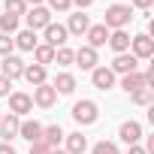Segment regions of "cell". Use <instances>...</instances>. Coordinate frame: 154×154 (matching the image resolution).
<instances>
[{
    "label": "cell",
    "mask_w": 154,
    "mask_h": 154,
    "mask_svg": "<svg viewBox=\"0 0 154 154\" xmlns=\"http://www.w3.org/2000/svg\"><path fill=\"white\" fill-rule=\"evenodd\" d=\"M3 9H6L9 15H15V18H21V15L27 12V3H24V0H6V3H3Z\"/></svg>",
    "instance_id": "27"
},
{
    "label": "cell",
    "mask_w": 154,
    "mask_h": 154,
    "mask_svg": "<svg viewBox=\"0 0 154 154\" xmlns=\"http://www.w3.org/2000/svg\"><path fill=\"white\" fill-rule=\"evenodd\" d=\"M45 45H51V48H63V45H66V27L51 21V24L45 27Z\"/></svg>",
    "instance_id": "10"
},
{
    "label": "cell",
    "mask_w": 154,
    "mask_h": 154,
    "mask_svg": "<svg viewBox=\"0 0 154 154\" xmlns=\"http://www.w3.org/2000/svg\"><path fill=\"white\" fill-rule=\"evenodd\" d=\"M88 27H91V21H88V15H69V24H66V33H75V36H82V33H88Z\"/></svg>",
    "instance_id": "19"
},
{
    "label": "cell",
    "mask_w": 154,
    "mask_h": 154,
    "mask_svg": "<svg viewBox=\"0 0 154 154\" xmlns=\"http://www.w3.org/2000/svg\"><path fill=\"white\" fill-rule=\"evenodd\" d=\"M130 54L136 57V60H148V57H154V39L148 36V33H139V36H133L130 39Z\"/></svg>",
    "instance_id": "4"
},
{
    "label": "cell",
    "mask_w": 154,
    "mask_h": 154,
    "mask_svg": "<svg viewBox=\"0 0 154 154\" xmlns=\"http://www.w3.org/2000/svg\"><path fill=\"white\" fill-rule=\"evenodd\" d=\"M48 6H51L54 12H66V9H69L72 3H69V0H48Z\"/></svg>",
    "instance_id": "32"
},
{
    "label": "cell",
    "mask_w": 154,
    "mask_h": 154,
    "mask_svg": "<svg viewBox=\"0 0 154 154\" xmlns=\"http://www.w3.org/2000/svg\"><path fill=\"white\" fill-rule=\"evenodd\" d=\"M24 66H27V63H24L21 57H15V54H6V57H3V63H0V75H3V79H9V82H12V79H21Z\"/></svg>",
    "instance_id": "5"
},
{
    "label": "cell",
    "mask_w": 154,
    "mask_h": 154,
    "mask_svg": "<svg viewBox=\"0 0 154 154\" xmlns=\"http://www.w3.org/2000/svg\"><path fill=\"white\" fill-rule=\"evenodd\" d=\"M51 151H54V148H48V145H45V142H42V139H39V142H33V145H30V154H51Z\"/></svg>",
    "instance_id": "31"
},
{
    "label": "cell",
    "mask_w": 154,
    "mask_h": 154,
    "mask_svg": "<svg viewBox=\"0 0 154 154\" xmlns=\"http://www.w3.org/2000/svg\"><path fill=\"white\" fill-rule=\"evenodd\" d=\"M72 57H75V51H72V48H66V45H63V48H54V63L69 66V63H72Z\"/></svg>",
    "instance_id": "28"
},
{
    "label": "cell",
    "mask_w": 154,
    "mask_h": 154,
    "mask_svg": "<svg viewBox=\"0 0 154 154\" xmlns=\"http://www.w3.org/2000/svg\"><path fill=\"white\" fill-rule=\"evenodd\" d=\"M121 88H124L127 94H133V91H139V88H148V85H145V72H127V75H121Z\"/></svg>",
    "instance_id": "17"
},
{
    "label": "cell",
    "mask_w": 154,
    "mask_h": 154,
    "mask_svg": "<svg viewBox=\"0 0 154 154\" xmlns=\"http://www.w3.org/2000/svg\"><path fill=\"white\" fill-rule=\"evenodd\" d=\"M94 154H118V145H115V142H109V139H103V142H97V145H94Z\"/></svg>",
    "instance_id": "29"
},
{
    "label": "cell",
    "mask_w": 154,
    "mask_h": 154,
    "mask_svg": "<svg viewBox=\"0 0 154 154\" xmlns=\"http://www.w3.org/2000/svg\"><path fill=\"white\" fill-rule=\"evenodd\" d=\"M69 3H75V6H79V9H88V6L94 3V0H69Z\"/></svg>",
    "instance_id": "35"
},
{
    "label": "cell",
    "mask_w": 154,
    "mask_h": 154,
    "mask_svg": "<svg viewBox=\"0 0 154 154\" xmlns=\"http://www.w3.org/2000/svg\"><path fill=\"white\" fill-rule=\"evenodd\" d=\"M9 88H12V82L0 75V97H9Z\"/></svg>",
    "instance_id": "33"
},
{
    "label": "cell",
    "mask_w": 154,
    "mask_h": 154,
    "mask_svg": "<svg viewBox=\"0 0 154 154\" xmlns=\"http://www.w3.org/2000/svg\"><path fill=\"white\" fill-rule=\"evenodd\" d=\"M97 115H100V109H97V103H94V100H79V103L72 106V121H75V124H82V127L94 124V121H97Z\"/></svg>",
    "instance_id": "2"
},
{
    "label": "cell",
    "mask_w": 154,
    "mask_h": 154,
    "mask_svg": "<svg viewBox=\"0 0 154 154\" xmlns=\"http://www.w3.org/2000/svg\"><path fill=\"white\" fill-rule=\"evenodd\" d=\"M130 100H133L136 106H151L154 91H151V88H139V91H133V94H130Z\"/></svg>",
    "instance_id": "25"
},
{
    "label": "cell",
    "mask_w": 154,
    "mask_h": 154,
    "mask_svg": "<svg viewBox=\"0 0 154 154\" xmlns=\"http://www.w3.org/2000/svg\"><path fill=\"white\" fill-rule=\"evenodd\" d=\"M18 136L33 145V142L42 139V124H39V121H21V124H18Z\"/></svg>",
    "instance_id": "13"
},
{
    "label": "cell",
    "mask_w": 154,
    "mask_h": 154,
    "mask_svg": "<svg viewBox=\"0 0 154 154\" xmlns=\"http://www.w3.org/2000/svg\"><path fill=\"white\" fill-rule=\"evenodd\" d=\"M12 42H15L21 51H33V48L39 45V39H36V33H33V30H21V33H18Z\"/></svg>",
    "instance_id": "23"
},
{
    "label": "cell",
    "mask_w": 154,
    "mask_h": 154,
    "mask_svg": "<svg viewBox=\"0 0 154 154\" xmlns=\"http://www.w3.org/2000/svg\"><path fill=\"white\" fill-rule=\"evenodd\" d=\"M0 118H3V112H0Z\"/></svg>",
    "instance_id": "40"
},
{
    "label": "cell",
    "mask_w": 154,
    "mask_h": 154,
    "mask_svg": "<svg viewBox=\"0 0 154 154\" xmlns=\"http://www.w3.org/2000/svg\"><path fill=\"white\" fill-rule=\"evenodd\" d=\"M24 3H30V6H39V3H42V0H24Z\"/></svg>",
    "instance_id": "38"
},
{
    "label": "cell",
    "mask_w": 154,
    "mask_h": 154,
    "mask_svg": "<svg viewBox=\"0 0 154 154\" xmlns=\"http://www.w3.org/2000/svg\"><path fill=\"white\" fill-rule=\"evenodd\" d=\"M30 100H33L36 106H42V109H51V106L57 103V91L45 82V85H36V88H33V97H30Z\"/></svg>",
    "instance_id": "6"
},
{
    "label": "cell",
    "mask_w": 154,
    "mask_h": 154,
    "mask_svg": "<svg viewBox=\"0 0 154 154\" xmlns=\"http://www.w3.org/2000/svg\"><path fill=\"white\" fill-rule=\"evenodd\" d=\"M75 63H79L82 69H94L97 66V48H91V45H82L79 51H75V57H72Z\"/></svg>",
    "instance_id": "15"
},
{
    "label": "cell",
    "mask_w": 154,
    "mask_h": 154,
    "mask_svg": "<svg viewBox=\"0 0 154 154\" xmlns=\"http://www.w3.org/2000/svg\"><path fill=\"white\" fill-rule=\"evenodd\" d=\"M18 124H21L18 115H3V118H0V136H3L6 142L15 139V136H18Z\"/></svg>",
    "instance_id": "16"
},
{
    "label": "cell",
    "mask_w": 154,
    "mask_h": 154,
    "mask_svg": "<svg viewBox=\"0 0 154 154\" xmlns=\"http://www.w3.org/2000/svg\"><path fill=\"white\" fill-rule=\"evenodd\" d=\"M24 18H27V30H33V33H36L39 27L45 30V27L51 24V9H45V6H33V9H27V12H24Z\"/></svg>",
    "instance_id": "3"
},
{
    "label": "cell",
    "mask_w": 154,
    "mask_h": 154,
    "mask_svg": "<svg viewBox=\"0 0 154 154\" xmlns=\"http://www.w3.org/2000/svg\"><path fill=\"white\" fill-rule=\"evenodd\" d=\"M51 154H66V151H57V148H54V151H51Z\"/></svg>",
    "instance_id": "39"
},
{
    "label": "cell",
    "mask_w": 154,
    "mask_h": 154,
    "mask_svg": "<svg viewBox=\"0 0 154 154\" xmlns=\"http://www.w3.org/2000/svg\"><path fill=\"white\" fill-rule=\"evenodd\" d=\"M88 151V139L82 133H69L66 136V154H85Z\"/></svg>",
    "instance_id": "21"
},
{
    "label": "cell",
    "mask_w": 154,
    "mask_h": 154,
    "mask_svg": "<svg viewBox=\"0 0 154 154\" xmlns=\"http://www.w3.org/2000/svg\"><path fill=\"white\" fill-rule=\"evenodd\" d=\"M12 48H15V42H12V36H6V33H0V54H12Z\"/></svg>",
    "instance_id": "30"
},
{
    "label": "cell",
    "mask_w": 154,
    "mask_h": 154,
    "mask_svg": "<svg viewBox=\"0 0 154 154\" xmlns=\"http://www.w3.org/2000/svg\"><path fill=\"white\" fill-rule=\"evenodd\" d=\"M85 36H88V45H91V48H100V45L109 42V27H106V24H91Z\"/></svg>",
    "instance_id": "12"
},
{
    "label": "cell",
    "mask_w": 154,
    "mask_h": 154,
    "mask_svg": "<svg viewBox=\"0 0 154 154\" xmlns=\"http://www.w3.org/2000/svg\"><path fill=\"white\" fill-rule=\"evenodd\" d=\"M33 57H36V63H39V66L54 63V48H51V45H45V42H39V45L33 48Z\"/></svg>",
    "instance_id": "24"
},
{
    "label": "cell",
    "mask_w": 154,
    "mask_h": 154,
    "mask_svg": "<svg viewBox=\"0 0 154 154\" xmlns=\"http://www.w3.org/2000/svg\"><path fill=\"white\" fill-rule=\"evenodd\" d=\"M63 136H66V133L60 130V124H51V127H42V142H45L48 148H57Z\"/></svg>",
    "instance_id": "18"
},
{
    "label": "cell",
    "mask_w": 154,
    "mask_h": 154,
    "mask_svg": "<svg viewBox=\"0 0 154 154\" xmlns=\"http://www.w3.org/2000/svg\"><path fill=\"white\" fill-rule=\"evenodd\" d=\"M0 154H15V148H12L9 142H3V145H0Z\"/></svg>",
    "instance_id": "36"
},
{
    "label": "cell",
    "mask_w": 154,
    "mask_h": 154,
    "mask_svg": "<svg viewBox=\"0 0 154 154\" xmlns=\"http://www.w3.org/2000/svg\"><path fill=\"white\" fill-rule=\"evenodd\" d=\"M118 136H121V142L136 145V142L142 139V127H139L136 121H124V124H121V130H118Z\"/></svg>",
    "instance_id": "14"
},
{
    "label": "cell",
    "mask_w": 154,
    "mask_h": 154,
    "mask_svg": "<svg viewBox=\"0 0 154 154\" xmlns=\"http://www.w3.org/2000/svg\"><path fill=\"white\" fill-rule=\"evenodd\" d=\"M24 79L36 88V85H45V66H39V63H30V66H24Z\"/></svg>",
    "instance_id": "20"
},
{
    "label": "cell",
    "mask_w": 154,
    "mask_h": 154,
    "mask_svg": "<svg viewBox=\"0 0 154 154\" xmlns=\"http://www.w3.org/2000/svg\"><path fill=\"white\" fill-rule=\"evenodd\" d=\"M12 30H18V18L15 15H9V12H3V15H0V33H12Z\"/></svg>",
    "instance_id": "26"
},
{
    "label": "cell",
    "mask_w": 154,
    "mask_h": 154,
    "mask_svg": "<svg viewBox=\"0 0 154 154\" xmlns=\"http://www.w3.org/2000/svg\"><path fill=\"white\" fill-rule=\"evenodd\" d=\"M91 82H94V88L109 91V88L115 85V72H112L109 66H94V69H91Z\"/></svg>",
    "instance_id": "9"
},
{
    "label": "cell",
    "mask_w": 154,
    "mask_h": 154,
    "mask_svg": "<svg viewBox=\"0 0 154 154\" xmlns=\"http://www.w3.org/2000/svg\"><path fill=\"white\" fill-rule=\"evenodd\" d=\"M109 69H112L115 75H127V72H139V60H136L133 54H127V51H124V54H118V57L112 60V66H109Z\"/></svg>",
    "instance_id": "7"
},
{
    "label": "cell",
    "mask_w": 154,
    "mask_h": 154,
    "mask_svg": "<svg viewBox=\"0 0 154 154\" xmlns=\"http://www.w3.org/2000/svg\"><path fill=\"white\" fill-rule=\"evenodd\" d=\"M130 154H148V151H145L142 145H130Z\"/></svg>",
    "instance_id": "37"
},
{
    "label": "cell",
    "mask_w": 154,
    "mask_h": 154,
    "mask_svg": "<svg viewBox=\"0 0 154 154\" xmlns=\"http://www.w3.org/2000/svg\"><path fill=\"white\" fill-rule=\"evenodd\" d=\"M57 94H72L75 91V75H69V72H57V79H54V85H51Z\"/></svg>",
    "instance_id": "22"
},
{
    "label": "cell",
    "mask_w": 154,
    "mask_h": 154,
    "mask_svg": "<svg viewBox=\"0 0 154 154\" xmlns=\"http://www.w3.org/2000/svg\"><path fill=\"white\" fill-rule=\"evenodd\" d=\"M151 3H154V0H133V6H136V9H148Z\"/></svg>",
    "instance_id": "34"
},
{
    "label": "cell",
    "mask_w": 154,
    "mask_h": 154,
    "mask_svg": "<svg viewBox=\"0 0 154 154\" xmlns=\"http://www.w3.org/2000/svg\"><path fill=\"white\" fill-rule=\"evenodd\" d=\"M115 54H124L130 51V33L127 30H109V42H106Z\"/></svg>",
    "instance_id": "11"
},
{
    "label": "cell",
    "mask_w": 154,
    "mask_h": 154,
    "mask_svg": "<svg viewBox=\"0 0 154 154\" xmlns=\"http://www.w3.org/2000/svg\"><path fill=\"white\" fill-rule=\"evenodd\" d=\"M33 109V100H30V94H24V91H15V94H9V115H27Z\"/></svg>",
    "instance_id": "8"
},
{
    "label": "cell",
    "mask_w": 154,
    "mask_h": 154,
    "mask_svg": "<svg viewBox=\"0 0 154 154\" xmlns=\"http://www.w3.org/2000/svg\"><path fill=\"white\" fill-rule=\"evenodd\" d=\"M130 21H133V9L124 6V3H112V6L106 9V18H103V24H106L109 30H124Z\"/></svg>",
    "instance_id": "1"
}]
</instances>
